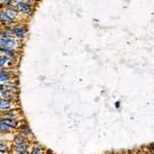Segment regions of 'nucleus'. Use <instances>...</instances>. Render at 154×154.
Segmentation results:
<instances>
[{
	"label": "nucleus",
	"instance_id": "obj_23",
	"mask_svg": "<svg viewBox=\"0 0 154 154\" xmlns=\"http://www.w3.org/2000/svg\"><path fill=\"white\" fill-rule=\"evenodd\" d=\"M24 154H30V151H27L26 153H24Z\"/></svg>",
	"mask_w": 154,
	"mask_h": 154
},
{
	"label": "nucleus",
	"instance_id": "obj_17",
	"mask_svg": "<svg viewBox=\"0 0 154 154\" xmlns=\"http://www.w3.org/2000/svg\"><path fill=\"white\" fill-rule=\"evenodd\" d=\"M14 128H11V126H8L7 125L3 122V121L0 120V131H1V135H8V134H11Z\"/></svg>",
	"mask_w": 154,
	"mask_h": 154
},
{
	"label": "nucleus",
	"instance_id": "obj_12",
	"mask_svg": "<svg viewBox=\"0 0 154 154\" xmlns=\"http://www.w3.org/2000/svg\"><path fill=\"white\" fill-rule=\"evenodd\" d=\"M4 11H5L6 14L16 22H17V20H18L19 17H20V14H21V12L18 11V8L16 7V5H11L8 7H5V8H4Z\"/></svg>",
	"mask_w": 154,
	"mask_h": 154
},
{
	"label": "nucleus",
	"instance_id": "obj_5",
	"mask_svg": "<svg viewBox=\"0 0 154 154\" xmlns=\"http://www.w3.org/2000/svg\"><path fill=\"white\" fill-rule=\"evenodd\" d=\"M1 116L7 118H14V119H19L21 120L23 118V113L20 110V108L16 109H11V110H5V111H1Z\"/></svg>",
	"mask_w": 154,
	"mask_h": 154
},
{
	"label": "nucleus",
	"instance_id": "obj_14",
	"mask_svg": "<svg viewBox=\"0 0 154 154\" xmlns=\"http://www.w3.org/2000/svg\"><path fill=\"white\" fill-rule=\"evenodd\" d=\"M28 141H30V139L28 137H26L21 133H17L16 135L14 136V138H12L11 143L12 144H22L25 142H28ZM30 142H31V141H30Z\"/></svg>",
	"mask_w": 154,
	"mask_h": 154
},
{
	"label": "nucleus",
	"instance_id": "obj_4",
	"mask_svg": "<svg viewBox=\"0 0 154 154\" xmlns=\"http://www.w3.org/2000/svg\"><path fill=\"white\" fill-rule=\"evenodd\" d=\"M16 7L18 8V11L23 14L24 16L26 17H30L32 14H33V5L31 4L27 3V2H19V3H16L14 4Z\"/></svg>",
	"mask_w": 154,
	"mask_h": 154
},
{
	"label": "nucleus",
	"instance_id": "obj_3",
	"mask_svg": "<svg viewBox=\"0 0 154 154\" xmlns=\"http://www.w3.org/2000/svg\"><path fill=\"white\" fill-rule=\"evenodd\" d=\"M31 142L28 141V142H25L22 144H12L11 145V153L12 154H24L26 153L27 151L30 150V147H31Z\"/></svg>",
	"mask_w": 154,
	"mask_h": 154
},
{
	"label": "nucleus",
	"instance_id": "obj_25",
	"mask_svg": "<svg viewBox=\"0 0 154 154\" xmlns=\"http://www.w3.org/2000/svg\"><path fill=\"white\" fill-rule=\"evenodd\" d=\"M136 154H137V153H136Z\"/></svg>",
	"mask_w": 154,
	"mask_h": 154
},
{
	"label": "nucleus",
	"instance_id": "obj_1",
	"mask_svg": "<svg viewBox=\"0 0 154 154\" xmlns=\"http://www.w3.org/2000/svg\"><path fill=\"white\" fill-rule=\"evenodd\" d=\"M21 41L18 40L14 36L11 37H1L0 38V46H4V48L18 49L20 48Z\"/></svg>",
	"mask_w": 154,
	"mask_h": 154
},
{
	"label": "nucleus",
	"instance_id": "obj_10",
	"mask_svg": "<svg viewBox=\"0 0 154 154\" xmlns=\"http://www.w3.org/2000/svg\"><path fill=\"white\" fill-rule=\"evenodd\" d=\"M18 133L23 134V135H25L26 137H28V138H29V137H32V138H34L33 131H32L31 128H30V125L27 122H25V121H23V122L21 123V125H20L19 128H18Z\"/></svg>",
	"mask_w": 154,
	"mask_h": 154
},
{
	"label": "nucleus",
	"instance_id": "obj_22",
	"mask_svg": "<svg viewBox=\"0 0 154 154\" xmlns=\"http://www.w3.org/2000/svg\"><path fill=\"white\" fill-rule=\"evenodd\" d=\"M25 0H12V2H14V3H19V2H23Z\"/></svg>",
	"mask_w": 154,
	"mask_h": 154
},
{
	"label": "nucleus",
	"instance_id": "obj_7",
	"mask_svg": "<svg viewBox=\"0 0 154 154\" xmlns=\"http://www.w3.org/2000/svg\"><path fill=\"white\" fill-rule=\"evenodd\" d=\"M19 91H0V98L4 100L18 101L19 100Z\"/></svg>",
	"mask_w": 154,
	"mask_h": 154
},
{
	"label": "nucleus",
	"instance_id": "obj_2",
	"mask_svg": "<svg viewBox=\"0 0 154 154\" xmlns=\"http://www.w3.org/2000/svg\"><path fill=\"white\" fill-rule=\"evenodd\" d=\"M11 33L16 38L24 39L26 37L27 33H28V28L23 24H14L11 26Z\"/></svg>",
	"mask_w": 154,
	"mask_h": 154
},
{
	"label": "nucleus",
	"instance_id": "obj_6",
	"mask_svg": "<svg viewBox=\"0 0 154 154\" xmlns=\"http://www.w3.org/2000/svg\"><path fill=\"white\" fill-rule=\"evenodd\" d=\"M16 78H14V73L11 69H1L0 70V82L7 83L14 81Z\"/></svg>",
	"mask_w": 154,
	"mask_h": 154
},
{
	"label": "nucleus",
	"instance_id": "obj_11",
	"mask_svg": "<svg viewBox=\"0 0 154 154\" xmlns=\"http://www.w3.org/2000/svg\"><path fill=\"white\" fill-rule=\"evenodd\" d=\"M0 120L3 121V122L5 123V125H7L8 126H11V128H14V130H18V128H19L20 125H21V123L23 122V121L19 120V119L7 118V117H3V116H1Z\"/></svg>",
	"mask_w": 154,
	"mask_h": 154
},
{
	"label": "nucleus",
	"instance_id": "obj_8",
	"mask_svg": "<svg viewBox=\"0 0 154 154\" xmlns=\"http://www.w3.org/2000/svg\"><path fill=\"white\" fill-rule=\"evenodd\" d=\"M0 22H1V25L3 27H11L16 23V21H14V20L6 14L3 8L1 9V12H0Z\"/></svg>",
	"mask_w": 154,
	"mask_h": 154
},
{
	"label": "nucleus",
	"instance_id": "obj_9",
	"mask_svg": "<svg viewBox=\"0 0 154 154\" xmlns=\"http://www.w3.org/2000/svg\"><path fill=\"white\" fill-rule=\"evenodd\" d=\"M16 108H19V107L17 106L16 101L4 100V99L0 100V109H1V111L11 110V109H16Z\"/></svg>",
	"mask_w": 154,
	"mask_h": 154
},
{
	"label": "nucleus",
	"instance_id": "obj_24",
	"mask_svg": "<svg viewBox=\"0 0 154 154\" xmlns=\"http://www.w3.org/2000/svg\"><path fill=\"white\" fill-rule=\"evenodd\" d=\"M116 154H118V153H116Z\"/></svg>",
	"mask_w": 154,
	"mask_h": 154
},
{
	"label": "nucleus",
	"instance_id": "obj_19",
	"mask_svg": "<svg viewBox=\"0 0 154 154\" xmlns=\"http://www.w3.org/2000/svg\"><path fill=\"white\" fill-rule=\"evenodd\" d=\"M146 149L149 150V151H154V142L151 143V144H149L147 147H146Z\"/></svg>",
	"mask_w": 154,
	"mask_h": 154
},
{
	"label": "nucleus",
	"instance_id": "obj_21",
	"mask_svg": "<svg viewBox=\"0 0 154 154\" xmlns=\"http://www.w3.org/2000/svg\"><path fill=\"white\" fill-rule=\"evenodd\" d=\"M119 107H120V102L118 101V102H116V103H115V108H117V109H118Z\"/></svg>",
	"mask_w": 154,
	"mask_h": 154
},
{
	"label": "nucleus",
	"instance_id": "obj_15",
	"mask_svg": "<svg viewBox=\"0 0 154 154\" xmlns=\"http://www.w3.org/2000/svg\"><path fill=\"white\" fill-rule=\"evenodd\" d=\"M11 145L12 143L8 142V141L1 140V143H0V152H1V154H8L9 152H11Z\"/></svg>",
	"mask_w": 154,
	"mask_h": 154
},
{
	"label": "nucleus",
	"instance_id": "obj_16",
	"mask_svg": "<svg viewBox=\"0 0 154 154\" xmlns=\"http://www.w3.org/2000/svg\"><path fill=\"white\" fill-rule=\"evenodd\" d=\"M29 151H30V154H43L45 152V149L42 147L40 144L32 143Z\"/></svg>",
	"mask_w": 154,
	"mask_h": 154
},
{
	"label": "nucleus",
	"instance_id": "obj_18",
	"mask_svg": "<svg viewBox=\"0 0 154 154\" xmlns=\"http://www.w3.org/2000/svg\"><path fill=\"white\" fill-rule=\"evenodd\" d=\"M12 5V0H1V7H8Z\"/></svg>",
	"mask_w": 154,
	"mask_h": 154
},
{
	"label": "nucleus",
	"instance_id": "obj_13",
	"mask_svg": "<svg viewBox=\"0 0 154 154\" xmlns=\"http://www.w3.org/2000/svg\"><path fill=\"white\" fill-rule=\"evenodd\" d=\"M0 51H1V54H5V56L11 57V58H18L20 53L19 49L8 48H4V46H0Z\"/></svg>",
	"mask_w": 154,
	"mask_h": 154
},
{
	"label": "nucleus",
	"instance_id": "obj_20",
	"mask_svg": "<svg viewBox=\"0 0 154 154\" xmlns=\"http://www.w3.org/2000/svg\"><path fill=\"white\" fill-rule=\"evenodd\" d=\"M44 154H54V153L51 150V149H46L45 152H44Z\"/></svg>",
	"mask_w": 154,
	"mask_h": 154
}]
</instances>
